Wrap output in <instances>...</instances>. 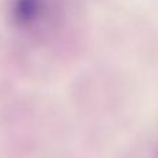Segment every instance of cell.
Returning <instances> with one entry per match:
<instances>
[{
	"label": "cell",
	"mask_w": 158,
	"mask_h": 158,
	"mask_svg": "<svg viewBox=\"0 0 158 158\" xmlns=\"http://www.w3.org/2000/svg\"><path fill=\"white\" fill-rule=\"evenodd\" d=\"M50 0H11L10 18L18 29L32 31L49 18Z\"/></svg>",
	"instance_id": "obj_1"
},
{
	"label": "cell",
	"mask_w": 158,
	"mask_h": 158,
	"mask_svg": "<svg viewBox=\"0 0 158 158\" xmlns=\"http://www.w3.org/2000/svg\"><path fill=\"white\" fill-rule=\"evenodd\" d=\"M153 158H158V143H157V146H156V150H154Z\"/></svg>",
	"instance_id": "obj_2"
}]
</instances>
